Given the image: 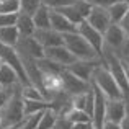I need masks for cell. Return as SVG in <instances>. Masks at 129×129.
I'll use <instances>...</instances> for the list:
<instances>
[{
    "mask_svg": "<svg viewBox=\"0 0 129 129\" xmlns=\"http://www.w3.org/2000/svg\"><path fill=\"white\" fill-rule=\"evenodd\" d=\"M0 60L5 62V64H8V66L18 74V79H20L21 87L33 85L31 80H29V77H28V74H26V70H25V66H23V62H21V57H20L18 51H16L13 46H7V44L0 43Z\"/></svg>",
    "mask_w": 129,
    "mask_h": 129,
    "instance_id": "3",
    "label": "cell"
},
{
    "mask_svg": "<svg viewBox=\"0 0 129 129\" xmlns=\"http://www.w3.org/2000/svg\"><path fill=\"white\" fill-rule=\"evenodd\" d=\"M33 21H35V26L39 29L51 28V8L46 5H41L33 15Z\"/></svg>",
    "mask_w": 129,
    "mask_h": 129,
    "instance_id": "19",
    "label": "cell"
},
{
    "mask_svg": "<svg viewBox=\"0 0 129 129\" xmlns=\"http://www.w3.org/2000/svg\"><path fill=\"white\" fill-rule=\"evenodd\" d=\"M60 82H62V90L66 91L67 95H70V96L79 95V93H85L91 87V82L79 79L77 75H74V74L67 69H64L62 72H60Z\"/></svg>",
    "mask_w": 129,
    "mask_h": 129,
    "instance_id": "6",
    "label": "cell"
},
{
    "mask_svg": "<svg viewBox=\"0 0 129 129\" xmlns=\"http://www.w3.org/2000/svg\"><path fill=\"white\" fill-rule=\"evenodd\" d=\"M105 64L103 59H95V60H75L74 64H70L69 67H66L67 70L77 75L79 79L87 80V82H91V77H93V72L98 66Z\"/></svg>",
    "mask_w": 129,
    "mask_h": 129,
    "instance_id": "8",
    "label": "cell"
},
{
    "mask_svg": "<svg viewBox=\"0 0 129 129\" xmlns=\"http://www.w3.org/2000/svg\"><path fill=\"white\" fill-rule=\"evenodd\" d=\"M20 33L16 26H3L0 28V43L7 44V46H16V43L20 41Z\"/></svg>",
    "mask_w": 129,
    "mask_h": 129,
    "instance_id": "20",
    "label": "cell"
},
{
    "mask_svg": "<svg viewBox=\"0 0 129 129\" xmlns=\"http://www.w3.org/2000/svg\"><path fill=\"white\" fill-rule=\"evenodd\" d=\"M2 116H3V126L21 123V121L25 119L26 116H25V111H23V96H21V93H13L8 103H7L5 108L2 110Z\"/></svg>",
    "mask_w": 129,
    "mask_h": 129,
    "instance_id": "4",
    "label": "cell"
},
{
    "mask_svg": "<svg viewBox=\"0 0 129 129\" xmlns=\"http://www.w3.org/2000/svg\"><path fill=\"white\" fill-rule=\"evenodd\" d=\"M10 88L12 87H3L0 88V110H3L5 108V105L8 103V100L12 98L13 91H10Z\"/></svg>",
    "mask_w": 129,
    "mask_h": 129,
    "instance_id": "31",
    "label": "cell"
},
{
    "mask_svg": "<svg viewBox=\"0 0 129 129\" xmlns=\"http://www.w3.org/2000/svg\"><path fill=\"white\" fill-rule=\"evenodd\" d=\"M93 123H74L70 129H93Z\"/></svg>",
    "mask_w": 129,
    "mask_h": 129,
    "instance_id": "35",
    "label": "cell"
},
{
    "mask_svg": "<svg viewBox=\"0 0 129 129\" xmlns=\"http://www.w3.org/2000/svg\"><path fill=\"white\" fill-rule=\"evenodd\" d=\"M3 126V116H2V113H0V127Z\"/></svg>",
    "mask_w": 129,
    "mask_h": 129,
    "instance_id": "40",
    "label": "cell"
},
{
    "mask_svg": "<svg viewBox=\"0 0 129 129\" xmlns=\"http://www.w3.org/2000/svg\"><path fill=\"white\" fill-rule=\"evenodd\" d=\"M87 21L90 23L95 29H98L100 33H103V35L111 25V18H110L108 10L103 8V7H98V5L91 7V12H90V15H88Z\"/></svg>",
    "mask_w": 129,
    "mask_h": 129,
    "instance_id": "12",
    "label": "cell"
},
{
    "mask_svg": "<svg viewBox=\"0 0 129 129\" xmlns=\"http://www.w3.org/2000/svg\"><path fill=\"white\" fill-rule=\"evenodd\" d=\"M0 85L2 87L21 85V83H20V79H18V74L5 62L0 64Z\"/></svg>",
    "mask_w": 129,
    "mask_h": 129,
    "instance_id": "17",
    "label": "cell"
},
{
    "mask_svg": "<svg viewBox=\"0 0 129 129\" xmlns=\"http://www.w3.org/2000/svg\"><path fill=\"white\" fill-rule=\"evenodd\" d=\"M91 83L100 88V90L106 95L108 100H124L123 91L119 90L114 77L111 75V72L108 70L106 64H101V66H98L96 69H95L93 77H91Z\"/></svg>",
    "mask_w": 129,
    "mask_h": 129,
    "instance_id": "2",
    "label": "cell"
},
{
    "mask_svg": "<svg viewBox=\"0 0 129 129\" xmlns=\"http://www.w3.org/2000/svg\"><path fill=\"white\" fill-rule=\"evenodd\" d=\"M108 13H110V18H111V23H116L119 25L121 20L126 16V13L129 12V2L127 0H121V2H116L113 5L108 7Z\"/></svg>",
    "mask_w": 129,
    "mask_h": 129,
    "instance_id": "18",
    "label": "cell"
},
{
    "mask_svg": "<svg viewBox=\"0 0 129 129\" xmlns=\"http://www.w3.org/2000/svg\"><path fill=\"white\" fill-rule=\"evenodd\" d=\"M0 88H3V87H2V85H0Z\"/></svg>",
    "mask_w": 129,
    "mask_h": 129,
    "instance_id": "41",
    "label": "cell"
},
{
    "mask_svg": "<svg viewBox=\"0 0 129 129\" xmlns=\"http://www.w3.org/2000/svg\"><path fill=\"white\" fill-rule=\"evenodd\" d=\"M15 49L18 51L20 56H26V57H31V59H43L44 57V47L36 41L35 36L20 38Z\"/></svg>",
    "mask_w": 129,
    "mask_h": 129,
    "instance_id": "9",
    "label": "cell"
},
{
    "mask_svg": "<svg viewBox=\"0 0 129 129\" xmlns=\"http://www.w3.org/2000/svg\"><path fill=\"white\" fill-rule=\"evenodd\" d=\"M93 129H96V127H93Z\"/></svg>",
    "mask_w": 129,
    "mask_h": 129,
    "instance_id": "43",
    "label": "cell"
},
{
    "mask_svg": "<svg viewBox=\"0 0 129 129\" xmlns=\"http://www.w3.org/2000/svg\"><path fill=\"white\" fill-rule=\"evenodd\" d=\"M101 129H121V126L118 123H111V121H105V124L101 126Z\"/></svg>",
    "mask_w": 129,
    "mask_h": 129,
    "instance_id": "36",
    "label": "cell"
},
{
    "mask_svg": "<svg viewBox=\"0 0 129 129\" xmlns=\"http://www.w3.org/2000/svg\"><path fill=\"white\" fill-rule=\"evenodd\" d=\"M70 127H72V123L66 116H59L56 121V126H54V129H70Z\"/></svg>",
    "mask_w": 129,
    "mask_h": 129,
    "instance_id": "32",
    "label": "cell"
},
{
    "mask_svg": "<svg viewBox=\"0 0 129 129\" xmlns=\"http://www.w3.org/2000/svg\"><path fill=\"white\" fill-rule=\"evenodd\" d=\"M64 46L75 56L77 60H95V59H101L100 54L93 49L90 43L83 38L79 33H67L64 35Z\"/></svg>",
    "mask_w": 129,
    "mask_h": 129,
    "instance_id": "1",
    "label": "cell"
},
{
    "mask_svg": "<svg viewBox=\"0 0 129 129\" xmlns=\"http://www.w3.org/2000/svg\"><path fill=\"white\" fill-rule=\"evenodd\" d=\"M51 28L54 31L60 33V35H67V33H75L77 26L70 23L64 15H60L57 10H51Z\"/></svg>",
    "mask_w": 129,
    "mask_h": 129,
    "instance_id": "15",
    "label": "cell"
},
{
    "mask_svg": "<svg viewBox=\"0 0 129 129\" xmlns=\"http://www.w3.org/2000/svg\"><path fill=\"white\" fill-rule=\"evenodd\" d=\"M66 118L70 121V123H93L90 114H87L83 110H77V108H72L69 110V113L66 114Z\"/></svg>",
    "mask_w": 129,
    "mask_h": 129,
    "instance_id": "25",
    "label": "cell"
},
{
    "mask_svg": "<svg viewBox=\"0 0 129 129\" xmlns=\"http://www.w3.org/2000/svg\"><path fill=\"white\" fill-rule=\"evenodd\" d=\"M127 116V105L124 100H108L106 105V121L119 124Z\"/></svg>",
    "mask_w": 129,
    "mask_h": 129,
    "instance_id": "14",
    "label": "cell"
},
{
    "mask_svg": "<svg viewBox=\"0 0 129 129\" xmlns=\"http://www.w3.org/2000/svg\"><path fill=\"white\" fill-rule=\"evenodd\" d=\"M93 85V83H91ZM95 91V108H93V126L96 129H101V126L106 121V105H108V98L103 91L100 90L96 85H93Z\"/></svg>",
    "mask_w": 129,
    "mask_h": 129,
    "instance_id": "10",
    "label": "cell"
},
{
    "mask_svg": "<svg viewBox=\"0 0 129 129\" xmlns=\"http://www.w3.org/2000/svg\"><path fill=\"white\" fill-rule=\"evenodd\" d=\"M20 93H21L23 100H47L46 95L43 93L36 85H26L20 88Z\"/></svg>",
    "mask_w": 129,
    "mask_h": 129,
    "instance_id": "23",
    "label": "cell"
},
{
    "mask_svg": "<svg viewBox=\"0 0 129 129\" xmlns=\"http://www.w3.org/2000/svg\"><path fill=\"white\" fill-rule=\"evenodd\" d=\"M51 108V101L49 100H23V111H25V116L29 114L39 113Z\"/></svg>",
    "mask_w": 129,
    "mask_h": 129,
    "instance_id": "21",
    "label": "cell"
},
{
    "mask_svg": "<svg viewBox=\"0 0 129 129\" xmlns=\"http://www.w3.org/2000/svg\"><path fill=\"white\" fill-rule=\"evenodd\" d=\"M105 38V46L108 47V49H111L113 52H119V51H124V47L127 46L129 43V38L127 35L124 33V29L121 28L119 25H116V23H111L110 28L105 31L103 35Z\"/></svg>",
    "mask_w": 129,
    "mask_h": 129,
    "instance_id": "5",
    "label": "cell"
},
{
    "mask_svg": "<svg viewBox=\"0 0 129 129\" xmlns=\"http://www.w3.org/2000/svg\"><path fill=\"white\" fill-rule=\"evenodd\" d=\"M57 118H59V114H57L56 111L52 110V108H47V110L44 111V114H43L41 121H39L38 129H54Z\"/></svg>",
    "mask_w": 129,
    "mask_h": 129,
    "instance_id": "24",
    "label": "cell"
},
{
    "mask_svg": "<svg viewBox=\"0 0 129 129\" xmlns=\"http://www.w3.org/2000/svg\"><path fill=\"white\" fill-rule=\"evenodd\" d=\"M121 64H123L124 74H126V77H127V82H129V62H127L126 59H123V57H121Z\"/></svg>",
    "mask_w": 129,
    "mask_h": 129,
    "instance_id": "37",
    "label": "cell"
},
{
    "mask_svg": "<svg viewBox=\"0 0 129 129\" xmlns=\"http://www.w3.org/2000/svg\"><path fill=\"white\" fill-rule=\"evenodd\" d=\"M127 2H129V0H127Z\"/></svg>",
    "mask_w": 129,
    "mask_h": 129,
    "instance_id": "44",
    "label": "cell"
},
{
    "mask_svg": "<svg viewBox=\"0 0 129 129\" xmlns=\"http://www.w3.org/2000/svg\"><path fill=\"white\" fill-rule=\"evenodd\" d=\"M124 52H127V57H126V60L129 62V43H127V46L124 47Z\"/></svg>",
    "mask_w": 129,
    "mask_h": 129,
    "instance_id": "39",
    "label": "cell"
},
{
    "mask_svg": "<svg viewBox=\"0 0 129 129\" xmlns=\"http://www.w3.org/2000/svg\"><path fill=\"white\" fill-rule=\"evenodd\" d=\"M119 26L124 29V33H126V35H127V38H129V12L126 13V16H124V18L121 20Z\"/></svg>",
    "mask_w": 129,
    "mask_h": 129,
    "instance_id": "34",
    "label": "cell"
},
{
    "mask_svg": "<svg viewBox=\"0 0 129 129\" xmlns=\"http://www.w3.org/2000/svg\"><path fill=\"white\" fill-rule=\"evenodd\" d=\"M0 13H20V0H5L0 3Z\"/></svg>",
    "mask_w": 129,
    "mask_h": 129,
    "instance_id": "27",
    "label": "cell"
},
{
    "mask_svg": "<svg viewBox=\"0 0 129 129\" xmlns=\"http://www.w3.org/2000/svg\"><path fill=\"white\" fill-rule=\"evenodd\" d=\"M74 7H75L77 10H79V13L83 16V18H88V15H90V12H91V3L88 2V0H77L75 3H74Z\"/></svg>",
    "mask_w": 129,
    "mask_h": 129,
    "instance_id": "28",
    "label": "cell"
},
{
    "mask_svg": "<svg viewBox=\"0 0 129 129\" xmlns=\"http://www.w3.org/2000/svg\"><path fill=\"white\" fill-rule=\"evenodd\" d=\"M16 20H18V13H0V28L15 26Z\"/></svg>",
    "mask_w": 129,
    "mask_h": 129,
    "instance_id": "29",
    "label": "cell"
},
{
    "mask_svg": "<svg viewBox=\"0 0 129 129\" xmlns=\"http://www.w3.org/2000/svg\"><path fill=\"white\" fill-rule=\"evenodd\" d=\"M88 2L91 5H98V7H103V8H108L110 5H113L116 2H121V0H88Z\"/></svg>",
    "mask_w": 129,
    "mask_h": 129,
    "instance_id": "33",
    "label": "cell"
},
{
    "mask_svg": "<svg viewBox=\"0 0 129 129\" xmlns=\"http://www.w3.org/2000/svg\"><path fill=\"white\" fill-rule=\"evenodd\" d=\"M77 0H43V5L49 7L51 10H57L60 7H67V5H74Z\"/></svg>",
    "mask_w": 129,
    "mask_h": 129,
    "instance_id": "30",
    "label": "cell"
},
{
    "mask_svg": "<svg viewBox=\"0 0 129 129\" xmlns=\"http://www.w3.org/2000/svg\"><path fill=\"white\" fill-rule=\"evenodd\" d=\"M16 28H18V33L21 38H28V36H33L36 31L35 21H33L31 15H26V13H18V20H16Z\"/></svg>",
    "mask_w": 129,
    "mask_h": 129,
    "instance_id": "16",
    "label": "cell"
},
{
    "mask_svg": "<svg viewBox=\"0 0 129 129\" xmlns=\"http://www.w3.org/2000/svg\"><path fill=\"white\" fill-rule=\"evenodd\" d=\"M0 64H2V60H0Z\"/></svg>",
    "mask_w": 129,
    "mask_h": 129,
    "instance_id": "42",
    "label": "cell"
},
{
    "mask_svg": "<svg viewBox=\"0 0 129 129\" xmlns=\"http://www.w3.org/2000/svg\"><path fill=\"white\" fill-rule=\"evenodd\" d=\"M119 126H121V129H129V114L119 123Z\"/></svg>",
    "mask_w": 129,
    "mask_h": 129,
    "instance_id": "38",
    "label": "cell"
},
{
    "mask_svg": "<svg viewBox=\"0 0 129 129\" xmlns=\"http://www.w3.org/2000/svg\"><path fill=\"white\" fill-rule=\"evenodd\" d=\"M57 12L60 13V15H64L67 20H69L70 23H74L75 26H79L80 23L85 21V18H83L82 15L79 13V10L75 8L74 5H67V7H60V8H57Z\"/></svg>",
    "mask_w": 129,
    "mask_h": 129,
    "instance_id": "22",
    "label": "cell"
},
{
    "mask_svg": "<svg viewBox=\"0 0 129 129\" xmlns=\"http://www.w3.org/2000/svg\"><path fill=\"white\" fill-rule=\"evenodd\" d=\"M77 33H79V35H82L83 38H85L87 41L90 43L91 46H93V49L96 51L98 54H100L101 59H103V49H105V38H103V33H100L98 29H95L93 26H91L90 23L87 21V20L77 26Z\"/></svg>",
    "mask_w": 129,
    "mask_h": 129,
    "instance_id": "7",
    "label": "cell"
},
{
    "mask_svg": "<svg viewBox=\"0 0 129 129\" xmlns=\"http://www.w3.org/2000/svg\"><path fill=\"white\" fill-rule=\"evenodd\" d=\"M41 5H43V0H20V12L33 16Z\"/></svg>",
    "mask_w": 129,
    "mask_h": 129,
    "instance_id": "26",
    "label": "cell"
},
{
    "mask_svg": "<svg viewBox=\"0 0 129 129\" xmlns=\"http://www.w3.org/2000/svg\"><path fill=\"white\" fill-rule=\"evenodd\" d=\"M44 57H47V59L54 60V62L60 64V66H64V67H69L70 64H74L77 60L75 56H74L64 44H60V46H52V47H46V49H44Z\"/></svg>",
    "mask_w": 129,
    "mask_h": 129,
    "instance_id": "11",
    "label": "cell"
},
{
    "mask_svg": "<svg viewBox=\"0 0 129 129\" xmlns=\"http://www.w3.org/2000/svg\"><path fill=\"white\" fill-rule=\"evenodd\" d=\"M33 36H35L36 41L41 44L44 49H46V47H52V46H60V44H64V35L54 31L52 28H46V29L36 28V31H35Z\"/></svg>",
    "mask_w": 129,
    "mask_h": 129,
    "instance_id": "13",
    "label": "cell"
}]
</instances>
